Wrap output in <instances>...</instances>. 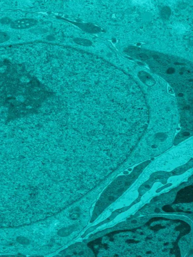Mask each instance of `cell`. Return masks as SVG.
I'll return each mask as SVG.
<instances>
[{"label":"cell","mask_w":193,"mask_h":257,"mask_svg":"<svg viewBox=\"0 0 193 257\" xmlns=\"http://www.w3.org/2000/svg\"><path fill=\"white\" fill-rule=\"evenodd\" d=\"M29 77L22 66L0 62V106L9 113L21 115L37 107L40 94Z\"/></svg>","instance_id":"6da1fadb"},{"label":"cell","mask_w":193,"mask_h":257,"mask_svg":"<svg viewBox=\"0 0 193 257\" xmlns=\"http://www.w3.org/2000/svg\"><path fill=\"white\" fill-rule=\"evenodd\" d=\"M34 24V21L32 19H24L11 22V27L13 29H25L31 27Z\"/></svg>","instance_id":"7a4b0ae2"},{"label":"cell","mask_w":193,"mask_h":257,"mask_svg":"<svg viewBox=\"0 0 193 257\" xmlns=\"http://www.w3.org/2000/svg\"><path fill=\"white\" fill-rule=\"evenodd\" d=\"M10 36L7 33L0 32V43L5 42L10 39Z\"/></svg>","instance_id":"3957f363"},{"label":"cell","mask_w":193,"mask_h":257,"mask_svg":"<svg viewBox=\"0 0 193 257\" xmlns=\"http://www.w3.org/2000/svg\"><path fill=\"white\" fill-rule=\"evenodd\" d=\"M0 22L2 24H7L11 23V21L10 19L5 17V18L1 19V20H0Z\"/></svg>","instance_id":"277c9868"}]
</instances>
